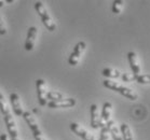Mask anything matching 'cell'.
<instances>
[{
  "label": "cell",
  "instance_id": "cell-26",
  "mask_svg": "<svg viewBox=\"0 0 150 140\" xmlns=\"http://www.w3.org/2000/svg\"><path fill=\"white\" fill-rule=\"evenodd\" d=\"M7 2H8V4H12V2H14V1H13V0H8Z\"/></svg>",
  "mask_w": 150,
  "mask_h": 140
},
{
  "label": "cell",
  "instance_id": "cell-8",
  "mask_svg": "<svg viewBox=\"0 0 150 140\" xmlns=\"http://www.w3.org/2000/svg\"><path fill=\"white\" fill-rule=\"evenodd\" d=\"M37 28L35 26H31L29 29H28L27 36H26V41H25V50L26 51H31L34 49L35 41H36V38H37Z\"/></svg>",
  "mask_w": 150,
  "mask_h": 140
},
{
  "label": "cell",
  "instance_id": "cell-11",
  "mask_svg": "<svg viewBox=\"0 0 150 140\" xmlns=\"http://www.w3.org/2000/svg\"><path fill=\"white\" fill-rule=\"evenodd\" d=\"M91 126L93 128H102V122H100V115L98 112V108L95 103L91 106Z\"/></svg>",
  "mask_w": 150,
  "mask_h": 140
},
{
  "label": "cell",
  "instance_id": "cell-4",
  "mask_svg": "<svg viewBox=\"0 0 150 140\" xmlns=\"http://www.w3.org/2000/svg\"><path fill=\"white\" fill-rule=\"evenodd\" d=\"M85 48H86V44H85L84 41H80L75 45L74 51H72V53L70 54V56H69V58H68L69 65H71V66L78 65L79 61H80V57H81V55H82V53H83V51L85 50Z\"/></svg>",
  "mask_w": 150,
  "mask_h": 140
},
{
  "label": "cell",
  "instance_id": "cell-18",
  "mask_svg": "<svg viewBox=\"0 0 150 140\" xmlns=\"http://www.w3.org/2000/svg\"><path fill=\"white\" fill-rule=\"evenodd\" d=\"M47 99H50L51 101H57V100H61L63 98V95L61 93L56 92V91H50V92L47 93Z\"/></svg>",
  "mask_w": 150,
  "mask_h": 140
},
{
  "label": "cell",
  "instance_id": "cell-12",
  "mask_svg": "<svg viewBox=\"0 0 150 140\" xmlns=\"http://www.w3.org/2000/svg\"><path fill=\"white\" fill-rule=\"evenodd\" d=\"M111 111H112V105L107 101L103 105V112L100 116V122H102V128L106 126V124L110 121V116H111Z\"/></svg>",
  "mask_w": 150,
  "mask_h": 140
},
{
  "label": "cell",
  "instance_id": "cell-1",
  "mask_svg": "<svg viewBox=\"0 0 150 140\" xmlns=\"http://www.w3.org/2000/svg\"><path fill=\"white\" fill-rule=\"evenodd\" d=\"M104 86L107 87L109 89H112V91H116V92L120 93L121 95H123L126 98L131 99V100H136L138 98V95L137 93L133 89H129V87H125V86L121 85L118 82H115V81H111V80H105L103 82Z\"/></svg>",
  "mask_w": 150,
  "mask_h": 140
},
{
  "label": "cell",
  "instance_id": "cell-21",
  "mask_svg": "<svg viewBox=\"0 0 150 140\" xmlns=\"http://www.w3.org/2000/svg\"><path fill=\"white\" fill-rule=\"evenodd\" d=\"M137 83L139 84H150V75H142L137 77Z\"/></svg>",
  "mask_w": 150,
  "mask_h": 140
},
{
  "label": "cell",
  "instance_id": "cell-9",
  "mask_svg": "<svg viewBox=\"0 0 150 140\" xmlns=\"http://www.w3.org/2000/svg\"><path fill=\"white\" fill-rule=\"evenodd\" d=\"M76 105V99L74 98H66L61 99L57 101H50L48 103L49 108L56 109V108H71Z\"/></svg>",
  "mask_w": 150,
  "mask_h": 140
},
{
  "label": "cell",
  "instance_id": "cell-14",
  "mask_svg": "<svg viewBox=\"0 0 150 140\" xmlns=\"http://www.w3.org/2000/svg\"><path fill=\"white\" fill-rule=\"evenodd\" d=\"M106 126H107V128H108V130H109V134H111L113 140H123L119 128L116 126V123H115L113 121L110 120L109 122L106 124Z\"/></svg>",
  "mask_w": 150,
  "mask_h": 140
},
{
  "label": "cell",
  "instance_id": "cell-15",
  "mask_svg": "<svg viewBox=\"0 0 150 140\" xmlns=\"http://www.w3.org/2000/svg\"><path fill=\"white\" fill-rule=\"evenodd\" d=\"M120 129H121V134H122L121 136H122L123 140H133V134H132V130L127 124H121Z\"/></svg>",
  "mask_w": 150,
  "mask_h": 140
},
{
  "label": "cell",
  "instance_id": "cell-7",
  "mask_svg": "<svg viewBox=\"0 0 150 140\" xmlns=\"http://www.w3.org/2000/svg\"><path fill=\"white\" fill-rule=\"evenodd\" d=\"M10 101H11V106H12L14 114L17 116L23 115L24 110H23V107H22V103H21V99H20L18 94H16V93H12V94L10 95Z\"/></svg>",
  "mask_w": 150,
  "mask_h": 140
},
{
  "label": "cell",
  "instance_id": "cell-19",
  "mask_svg": "<svg viewBox=\"0 0 150 140\" xmlns=\"http://www.w3.org/2000/svg\"><path fill=\"white\" fill-rule=\"evenodd\" d=\"M123 4H124V2H123L122 0H115L112 2V12L115 14H119L121 13V11H122L123 9Z\"/></svg>",
  "mask_w": 150,
  "mask_h": 140
},
{
  "label": "cell",
  "instance_id": "cell-20",
  "mask_svg": "<svg viewBox=\"0 0 150 140\" xmlns=\"http://www.w3.org/2000/svg\"><path fill=\"white\" fill-rule=\"evenodd\" d=\"M137 77L138 75H134V73H123L121 75V78H122V80L124 82H133V81H136Z\"/></svg>",
  "mask_w": 150,
  "mask_h": 140
},
{
  "label": "cell",
  "instance_id": "cell-13",
  "mask_svg": "<svg viewBox=\"0 0 150 140\" xmlns=\"http://www.w3.org/2000/svg\"><path fill=\"white\" fill-rule=\"evenodd\" d=\"M127 57H129V62H130L131 69H132L133 73L136 75H139L140 65H139V61H138V57H137L136 53H135V52H129Z\"/></svg>",
  "mask_w": 150,
  "mask_h": 140
},
{
  "label": "cell",
  "instance_id": "cell-16",
  "mask_svg": "<svg viewBox=\"0 0 150 140\" xmlns=\"http://www.w3.org/2000/svg\"><path fill=\"white\" fill-rule=\"evenodd\" d=\"M0 111L2 114H9L10 113V108H9V105H8L7 100L4 98V93L1 92V89H0Z\"/></svg>",
  "mask_w": 150,
  "mask_h": 140
},
{
  "label": "cell",
  "instance_id": "cell-2",
  "mask_svg": "<svg viewBox=\"0 0 150 140\" xmlns=\"http://www.w3.org/2000/svg\"><path fill=\"white\" fill-rule=\"evenodd\" d=\"M35 9L37 11V13L39 14V16H40L42 23L45 24V27L48 28V30L54 31L55 29H56V25H55V23L53 22L52 17L50 16V14L48 13V11L45 9L43 2L37 1V2L35 4Z\"/></svg>",
  "mask_w": 150,
  "mask_h": 140
},
{
  "label": "cell",
  "instance_id": "cell-22",
  "mask_svg": "<svg viewBox=\"0 0 150 140\" xmlns=\"http://www.w3.org/2000/svg\"><path fill=\"white\" fill-rule=\"evenodd\" d=\"M109 139V130L107 128V126L103 127L100 130V136H99L98 140H108Z\"/></svg>",
  "mask_w": 150,
  "mask_h": 140
},
{
  "label": "cell",
  "instance_id": "cell-10",
  "mask_svg": "<svg viewBox=\"0 0 150 140\" xmlns=\"http://www.w3.org/2000/svg\"><path fill=\"white\" fill-rule=\"evenodd\" d=\"M4 122H6L8 133H9V135L11 136V138L16 139L17 138V128H16V126H15V121H14L13 116L11 115V113L4 115Z\"/></svg>",
  "mask_w": 150,
  "mask_h": 140
},
{
  "label": "cell",
  "instance_id": "cell-5",
  "mask_svg": "<svg viewBox=\"0 0 150 140\" xmlns=\"http://www.w3.org/2000/svg\"><path fill=\"white\" fill-rule=\"evenodd\" d=\"M36 87H37V95H38V101L40 106H45L47 105V85H45V80L38 79L36 82Z\"/></svg>",
  "mask_w": 150,
  "mask_h": 140
},
{
  "label": "cell",
  "instance_id": "cell-6",
  "mask_svg": "<svg viewBox=\"0 0 150 140\" xmlns=\"http://www.w3.org/2000/svg\"><path fill=\"white\" fill-rule=\"evenodd\" d=\"M70 129H71L77 136H79L83 140H95L92 134H90L88 130L85 129V128H83L81 125H79L78 123L70 124Z\"/></svg>",
  "mask_w": 150,
  "mask_h": 140
},
{
  "label": "cell",
  "instance_id": "cell-3",
  "mask_svg": "<svg viewBox=\"0 0 150 140\" xmlns=\"http://www.w3.org/2000/svg\"><path fill=\"white\" fill-rule=\"evenodd\" d=\"M23 117L26 121V123L28 124L29 128L33 132V135H34L35 139L36 140H45V137H43V134L39 128V125H38L37 121L35 119V116L33 115L31 112H28V111H24L23 113Z\"/></svg>",
  "mask_w": 150,
  "mask_h": 140
},
{
  "label": "cell",
  "instance_id": "cell-25",
  "mask_svg": "<svg viewBox=\"0 0 150 140\" xmlns=\"http://www.w3.org/2000/svg\"><path fill=\"white\" fill-rule=\"evenodd\" d=\"M4 1H1V0H0V8L4 7Z\"/></svg>",
  "mask_w": 150,
  "mask_h": 140
},
{
  "label": "cell",
  "instance_id": "cell-23",
  "mask_svg": "<svg viewBox=\"0 0 150 140\" xmlns=\"http://www.w3.org/2000/svg\"><path fill=\"white\" fill-rule=\"evenodd\" d=\"M7 34V27H6V24H4L2 17L0 16V34Z\"/></svg>",
  "mask_w": 150,
  "mask_h": 140
},
{
  "label": "cell",
  "instance_id": "cell-24",
  "mask_svg": "<svg viewBox=\"0 0 150 140\" xmlns=\"http://www.w3.org/2000/svg\"><path fill=\"white\" fill-rule=\"evenodd\" d=\"M0 140H18L16 138V139H13V138H9L8 137V135H6V134H2L1 136H0Z\"/></svg>",
  "mask_w": 150,
  "mask_h": 140
},
{
  "label": "cell",
  "instance_id": "cell-17",
  "mask_svg": "<svg viewBox=\"0 0 150 140\" xmlns=\"http://www.w3.org/2000/svg\"><path fill=\"white\" fill-rule=\"evenodd\" d=\"M103 75L104 77H107V78H111V79H116V78H119L121 77V72L119 70H117V69H113V68H105L103 70Z\"/></svg>",
  "mask_w": 150,
  "mask_h": 140
}]
</instances>
